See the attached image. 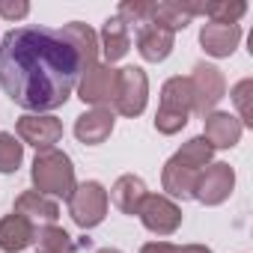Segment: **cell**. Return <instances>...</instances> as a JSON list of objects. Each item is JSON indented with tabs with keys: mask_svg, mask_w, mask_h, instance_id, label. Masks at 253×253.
Wrapping results in <instances>:
<instances>
[{
	"mask_svg": "<svg viewBox=\"0 0 253 253\" xmlns=\"http://www.w3.org/2000/svg\"><path fill=\"white\" fill-rule=\"evenodd\" d=\"M84 75L81 57L63 30L15 27L0 42V89L18 107L48 113L63 107Z\"/></svg>",
	"mask_w": 253,
	"mask_h": 253,
	"instance_id": "cell-1",
	"label": "cell"
},
{
	"mask_svg": "<svg viewBox=\"0 0 253 253\" xmlns=\"http://www.w3.org/2000/svg\"><path fill=\"white\" fill-rule=\"evenodd\" d=\"M30 179L36 185L39 194L45 197H63L69 200L72 191H75V167H72V158L60 149H42L36 152V161H33V170H30Z\"/></svg>",
	"mask_w": 253,
	"mask_h": 253,
	"instance_id": "cell-2",
	"label": "cell"
},
{
	"mask_svg": "<svg viewBox=\"0 0 253 253\" xmlns=\"http://www.w3.org/2000/svg\"><path fill=\"white\" fill-rule=\"evenodd\" d=\"M194 110V95H191V81L176 75L170 78L164 86H161V107L155 113V128L158 134H179L185 125H188V116Z\"/></svg>",
	"mask_w": 253,
	"mask_h": 253,
	"instance_id": "cell-3",
	"label": "cell"
},
{
	"mask_svg": "<svg viewBox=\"0 0 253 253\" xmlns=\"http://www.w3.org/2000/svg\"><path fill=\"white\" fill-rule=\"evenodd\" d=\"M69 214L81 229H92L107 214V191L101 182H81L69 197Z\"/></svg>",
	"mask_w": 253,
	"mask_h": 253,
	"instance_id": "cell-4",
	"label": "cell"
},
{
	"mask_svg": "<svg viewBox=\"0 0 253 253\" xmlns=\"http://www.w3.org/2000/svg\"><path fill=\"white\" fill-rule=\"evenodd\" d=\"M146 101H149V78L143 69L137 66H125L119 69V78H116V101H113V110L119 116H140L146 110Z\"/></svg>",
	"mask_w": 253,
	"mask_h": 253,
	"instance_id": "cell-5",
	"label": "cell"
},
{
	"mask_svg": "<svg viewBox=\"0 0 253 253\" xmlns=\"http://www.w3.org/2000/svg\"><path fill=\"white\" fill-rule=\"evenodd\" d=\"M116 78H119V69L113 66H101L95 63L89 72L81 75L78 81V98L84 104H92V107H110L116 101Z\"/></svg>",
	"mask_w": 253,
	"mask_h": 253,
	"instance_id": "cell-6",
	"label": "cell"
},
{
	"mask_svg": "<svg viewBox=\"0 0 253 253\" xmlns=\"http://www.w3.org/2000/svg\"><path fill=\"white\" fill-rule=\"evenodd\" d=\"M188 81H191L194 110H197L200 116L211 113V110H214V104L226 95V81H223L220 69H217V66H211V63H197V66H194V75H191Z\"/></svg>",
	"mask_w": 253,
	"mask_h": 253,
	"instance_id": "cell-7",
	"label": "cell"
},
{
	"mask_svg": "<svg viewBox=\"0 0 253 253\" xmlns=\"http://www.w3.org/2000/svg\"><path fill=\"white\" fill-rule=\"evenodd\" d=\"M232 188H235L232 167L223 164V161H214V164H209V167L200 170L197 188H194V200H200L203 206H220V203L229 200Z\"/></svg>",
	"mask_w": 253,
	"mask_h": 253,
	"instance_id": "cell-8",
	"label": "cell"
},
{
	"mask_svg": "<svg viewBox=\"0 0 253 253\" xmlns=\"http://www.w3.org/2000/svg\"><path fill=\"white\" fill-rule=\"evenodd\" d=\"M137 217L143 220V226L155 235H173L179 226H182V209L164 197V194H146Z\"/></svg>",
	"mask_w": 253,
	"mask_h": 253,
	"instance_id": "cell-9",
	"label": "cell"
},
{
	"mask_svg": "<svg viewBox=\"0 0 253 253\" xmlns=\"http://www.w3.org/2000/svg\"><path fill=\"white\" fill-rule=\"evenodd\" d=\"M15 128H18L21 143H30L39 152L54 149V143H60V137H63V122L48 113H24Z\"/></svg>",
	"mask_w": 253,
	"mask_h": 253,
	"instance_id": "cell-10",
	"label": "cell"
},
{
	"mask_svg": "<svg viewBox=\"0 0 253 253\" xmlns=\"http://www.w3.org/2000/svg\"><path fill=\"white\" fill-rule=\"evenodd\" d=\"M241 131H244V125L232 113L211 110L203 116V137L209 140L211 149H232L241 140Z\"/></svg>",
	"mask_w": 253,
	"mask_h": 253,
	"instance_id": "cell-11",
	"label": "cell"
},
{
	"mask_svg": "<svg viewBox=\"0 0 253 253\" xmlns=\"http://www.w3.org/2000/svg\"><path fill=\"white\" fill-rule=\"evenodd\" d=\"M113 110L110 107H92V110H86V113H81L78 116V122H75V137L81 140V143H86V146H101L107 137H110V131H113Z\"/></svg>",
	"mask_w": 253,
	"mask_h": 253,
	"instance_id": "cell-12",
	"label": "cell"
},
{
	"mask_svg": "<svg viewBox=\"0 0 253 253\" xmlns=\"http://www.w3.org/2000/svg\"><path fill=\"white\" fill-rule=\"evenodd\" d=\"M241 42V27L238 24H217L209 21L200 30V45L209 57H229Z\"/></svg>",
	"mask_w": 253,
	"mask_h": 253,
	"instance_id": "cell-13",
	"label": "cell"
},
{
	"mask_svg": "<svg viewBox=\"0 0 253 253\" xmlns=\"http://www.w3.org/2000/svg\"><path fill=\"white\" fill-rule=\"evenodd\" d=\"M12 214H21L33 226H48V223H57L60 206H57V200H51V197H45L39 191H24L15 200V211Z\"/></svg>",
	"mask_w": 253,
	"mask_h": 253,
	"instance_id": "cell-14",
	"label": "cell"
},
{
	"mask_svg": "<svg viewBox=\"0 0 253 253\" xmlns=\"http://www.w3.org/2000/svg\"><path fill=\"white\" fill-rule=\"evenodd\" d=\"M173 42H176V33L158 27V24H143L137 27V51L146 63H161L173 54Z\"/></svg>",
	"mask_w": 253,
	"mask_h": 253,
	"instance_id": "cell-15",
	"label": "cell"
},
{
	"mask_svg": "<svg viewBox=\"0 0 253 253\" xmlns=\"http://www.w3.org/2000/svg\"><path fill=\"white\" fill-rule=\"evenodd\" d=\"M30 244H36V226L30 220H24L21 214H6L0 220V250L21 253Z\"/></svg>",
	"mask_w": 253,
	"mask_h": 253,
	"instance_id": "cell-16",
	"label": "cell"
},
{
	"mask_svg": "<svg viewBox=\"0 0 253 253\" xmlns=\"http://www.w3.org/2000/svg\"><path fill=\"white\" fill-rule=\"evenodd\" d=\"M146 185H143V179L140 176H119L116 182H113V188H110V200H113V206L122 211V214H137L140 211V206H143V200H146Z\"/></svg>",
	"mask_w": 253,
	"mask_h": 253,
	"instance_id": "cell-17",
	"label": "cell"
},
{
	"mask_svg": "<svg viewBox=\"0 0 253 253\" xmlns=\"http://www.w3.org/2000/svg\"><path fill=\"white\" fill-rule=\"evenodd\" d=\"M197 176H200V170H191V167L179 164L176 158H170L164 164V173H161V182H164L167 197H173V200H194Z\"/></svg>",
	"mask_w": 253,
	"mask_h": 253,
	"instance_id": "cell-18",
	"label": "cell"
},
{
	"mask_svg": "<svg viewBox=\"0 0 253 253\" xmlns=\"http://www.w3.org/2000/svg\"><path fill=\"white\" fill-rule=\"evenodd\" d=\"M128 48H131V30L125 27L116 15L107 18L104 27H101V54H104L107 66H113L116 60H122L125 54H128Z\"/></svg>",
	"mask_w": 253,
	"mask_h": 253,
	"instance_id": "cell-19",
	"label": "cell"
},
{
	"mask_svg": "<svg viewBox=\"0 0 253 253\" xmlns=\"http://www.w3.org/2000/svg\"><path fill=\"white\" fill-rule=\"evenodd\" d=\"M63 36H66V39L72 42V48L78 51L84 72H89V69L98 63V36L89 30V24H81V21L66 24V27H63Z\"/></svg>",
	"mask_w": 253,
	"mask_h": 253,
	"instance_id": "cell-20",
	"label": "cell"
},
{
	"mask_svg": "<svg viewBox=\"0 0 253 253\" xmlns=\"http://www.w3.org/2000/svg\"><path fill=\"white\" fill-rule=\"evenodd\" d=\"M188 15H209L217 24H238V18L247 12V3L241 0H211V3H185Z\"/></svg>",
	"mask_w": 253,
	"mask_h": 253,
	"instance_id": "cell-21",
	"label": "cell"
},
{
	"mask_svg": "<svg viewBox=\"0 0 253 253\" xmlns=\"http://www.w3.org/2000/svg\"><path fill=\"white\" fill-rule=\"evenodd\" d=\"M149 24H158V27L176 33V30H185L191 24V15H188L185 3H167L164 0V3H152V21Z\"/></svg>",
	"mask_w": 253,
	"mask_h": 253,
	"instance_id": "cell-22",
	"label": "cell"
},
{
	"mask_svg": "<svg viewBox=\"0 0 253 253\" xmlns=\"http://www.w3.org/2000/svg\"><path fill=\"white\" fill-rule=\"evenodd\" d=\"M36 244H39V253H75L72 235L57 223L36 226Z\"/></svg>",
	"mask_w": 253,
	"mask_h": 253,
	"instance_id": "cell-23",
	"label": "cell"
},
{
	"mask_svg": "<svg viewBox=\"0 0 253 253\" xmlns=\"http://www.w3.org/2000/svg\"><path fill=\"white\" fill-rule=\"evenodd\" d=\"M211 155H214V149L209 146V140L200 134V137H191L173 158L179 161V164H185V167H191V170H203V167H209L211 164Z\"/></svg>",
	"mask_w": 253,
	"mask_h": 253,
	"instance_id": "cell-24",
	"label": "cell"
},
{
	"mask_svg": "<svg viewBox=\"0 0 253 253\" xmlns=\"http://www.w3.org/2000/svg\"><path fill=\"white\" fill-rule=\"evenodd\" d=\"M24 161V143L15 134L0 131V173H15Z\"/></svg>",
	"mask_w": 253,
	"mask_h": 253,
	"instance_id": "cell-25",
	"label": "cell"
},
{
	"mask_svg": "<svg viewBox=\"0 0 253 253\" xmlns=\"http://www.w3.org/2000/svg\"><path fill=\"white\" fill-rule=\"evenodd\" d=\"M116 18L128 27V30H131V24L134 27H143V24L152 21V3H146V0H125V3H119Z\"/></svg>",
	"mask_w": 253,
	"mask_h": 253,
	"instance_id": "cell-26",
	"label": "cell"
},
{
	"mask_svg": "<svg viewBox=\"0 0 253 253\" xmlns=\"http://www.w3.org/2000/svg\"><path fill=\"white\" fill-rule=\"evenodd\" d=\"M232 101L238 107V122L250 128L253 125V81L250 78H244L232 86Z\"/></svg>",
	"mask_w": 253,
	"mask_h": 253,
	"instance_id": "cell-27",
	"label": "cell"
},
{
	"mask_svg": "<svg viewBox=\"0 0 253 253\" xmlns=\"http://www.w3.org/2000/svg\"><path fill=\"white\" fill-rule=\"evenodd\" d=\"M140 253H211L206 244H167V241H149L140 247Z\"/></svg>",
	"mask_w": 253,
	"mask_h": 253,
	"instance_id": "cell-28",
	"label": "cell"
},
{
	"mask_svg": "<svg viewBox=\"0 0 253 253\" xmlns=\"http://www.w3.org/2000/svg\"><path fill=\"white\" fill-rule=\"evenodd\" d=\"M30 12V3H24V0H18V3H0V15L9 18V21H18Z\"/></svg>",
	"mask_w": 253,
	"mask_h": 253,
	"instance_id": "cell-29",
	"label": "cell"
},
{
	"mask_svg": "<svg viewBox=\"0 0 253 253\" xmlns=\"http://www.w3.org/2000/svg\"><path fill=\"white\" fill-rule=\"evenodd\" d=\"M95 253H119L116 247H101V250H95Z\"/></svg>",
	"mask_w": 253,
	"mask_h": 253,
	"instance_id": "cell-30",
	"label": "cell"
}]
</instances>
